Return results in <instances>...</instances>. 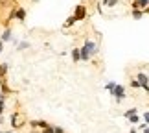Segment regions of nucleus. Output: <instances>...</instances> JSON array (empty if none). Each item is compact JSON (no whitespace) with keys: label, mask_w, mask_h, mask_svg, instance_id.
Instances as JSON below:
<instances>
[{"label":"nucleus","mask_w":149,"mask_h":133,"mask_svg":"<svg viewBox=\"0 0 149 133\" xmlns=\"http://www.w3.org/2000/svg\"><path fill=\"white\" fill-rule=\"evenodd\" d=\"M79 52H81V61L83 63H87L90 61L94 56H98V52H100V44L92 41V39H85L83 41V46L79 48Z\"/></svg>","instance_id":"nucleus-1"},{"label":"nucleus","mask_w":149,"mask_h":133,"mask_svg":"<svg viewBox=\"0 0 149 133\" xmlns=\"http://www.w3.org/2000/svg\"><path fill=\"white\" fill-rule=\"evenodd\" d=\"M131 133H138V128H131Z\"/></svg>","instance_id":"nucleus-30"},{"label":"nucleus","mask_w":149,"mask_h":133,"mask_svg":"<svg viewBox=\"0 0 149 133\" xmlns=\"http://www.w3.org/2000/svg\"><path fill=\"white\" fill-rule=\"evenodd\" d=\"M127 120H129V124L138 126V122H140V115H138V113H133L131 117H127Z\"/></svg>","instance_id":"nucleus-15"},{"label":"nucleus","mask_w":149,"mask_h":133,"mask_svg":"<svg viewBox=\"0 0 149 133\" xmlns=\"http://www.w3.org/2000/svg\"><path fill=\"white\" fill-rule=\"evenodd\" d=\"M144 13H146V15H149V6H147V8L144 9Z\"/></svg>","instance_id":"nucleus-31"},{"label":"nucleus","mask_w":149,"mask_h":133,"mask_svg":"<svg viewBox=\"0 0 149 133\" xmlns=\"http://www.w3.org/2000/svg\"><path fill=\"white\" fill-rule=\"evenodd\" d=\"M144 9H138V8H133L131 9V17H133L134 20H142V17H144Z\"/></svg>","instance_id":"nucleus-10"},{"label":"nucleus","mask_w":149,"mask_h":133,"mask_svg":"<svg viewBox=\"0 0 149 133\" xmlns=\"http://www.w3.org/2000/svg\"><path fill=\"white\" fill-rule=\"evenodd\" d=\"M72 15L76 17V20H77V22H83V20L88 17V9H87V6H85V4H77L76 8H74V13H72Z\"/></svg>","instance_id":"nucleus-3"},{"label":"nucleus","mask_w":149,"mask_h":133,"mask_svg":"<svg viewBox=\"0 0 149 133\" xmlns=\"http://www.w3.org/2000/svg\"><path fill=\"white\" fill-rule=\"evenodd\" d=\"M70 57H72L74 63H79V61H81V52H79V48H72Z\"/></svg>","instance_id":"nucleus-12"},{"label":"nucleus","mask_w":149,"mask_h":133,"mask_svg":"<svg viewBox=\"0 0 149 133\" xmlns=\"http://www.w3.org/2000/svg\"><path fill=\"white\" fill-rule=\"evenodd\" d=\"M4 44H6V43H2V41H0V54L4 52Z\"/></svg>","instance_id":"nucleus-27"},{"label":"nucleus","mask_w":149,"mask_h":133,"mask_svg":"<svg viewBox=\"0 0 149 133\" xmlns=\"http://www.w3.org/2000/svg\"><path fill=\"white\" fill-rule=\"evenodd\" d=\"M54 131H55V133H66L65 128H61V126H54Z\"/></svg>","instance_id":"nucleus-23"},{"label":"nucleus","mask_w":149,"mask_h":133,"mask_svg":"<svg viewBox=\"0 0 149 133\" xmlns=\"http://www.w3.org/2000/svg\"><path fill=\"white\" fill-rule=\"evenodd\" d=\"M31 2H33V4H37V2H39V0H31Z\"/></svg>","instance_id":"nucleus-32"},{"label":"nucleus","mask_w":149,"mask_h":133,"mask_svg":"<svg viewBox=\"0 0 149 133\" xmlns=\"http://www.w3.org/2000/svg\"><path fill=\"white\" fill-rule=\"evenodd\" d=\"M0 91H2L4 94H11V92H13V91H11V87H9V85L6 83V82H4L2 85H0Z\"/></svg>","instance_id":"nucleus-18"},{"label":"nucleus","mask_w":149,"mask_h":133,"mask_svg":"<svg viewBox=\"0 0 149 133\" xmlns=\"http://www.w3.org/2000/svg\"><path fill=\"white\" fill-rule=\"evenodd\" d=\"M28 133H42V131H41V129H37V128H31Z\"/></svg>","instance_id":"nucleus-25"},{"label":"nucleus","mask_w":149,"mask_h":133,"mask_svg":"<svg viewBox=\"0 0 149 133\" xmlns=\"http://www.w3.org/2000/svg\"><path fill=\"white\" fill-rule=\"evenodd\" d=\"M103 6L109 8V9H112L114 6H118V0H103Z\"/></svg>","instance_id":"nucleus-17"},{"label":"nucleus","mask_w":149,"mask_h":133,"mask_svg":"<svg viewBox=\"0 0 149 133\" xmlns=\"http://www.w3.org/2000/svg\"><path fill=\"white\" fill-rule=\"evenodd\" d=\"M114 87H116V82H107L105 83V91H112Z\"/></svg>","instance_id":"nucleus-21"},{"label":"nucleus","mask_w":149,"mask_h":133,"mask_svg":"<svg viewBox=\"0 0 149 133\" xmlns=\"http://www.w3.org/2000/svg\"><path fill=\"white\" fill-rule=\"evenodd\" d=\"M26 17H28V11L24 8H17V11H15V19L17 20H19V22H24Z\"/></svg>","instance_id":"nucleus-6"},{"label":"nucleus","mask_w":149,"mask_h":133,"mask_svg":"<svg viewBox=\"0 0 149 133\" xmlns=\"http://www.w3.org/2000/svg\"><path fill=\"white\" fill-rule=\"evenodd\" d=\"M129 87H131V89H142V85H140L138 80H133V82L129 83Z\"/></svg>","instance_id":"nucleus-19"},{"label":"nucleus","mask_w":149,"mask_h":133,"mask_svg":"<svg viewBox=\"0 0 149 133\" xmlns=\"http://www.w3.org/2000/svg\"><path fill=\"white\" fill-rule=\"evenodd\" d=\"M19 126H20V113L15 111V113H11V128L17 129Z\"/></svg>","instance_id":"nucleus-7"},{"label":"nucleus","mask_w":149,"mask_h":133,"mask_svg":"<svg viewBox=\"0 0 149 133\" xmlns=\"http://www.w3.org/2000/svg\"><path fill=\"white\" fill-rule=\"evenodd\" d=\"M30 126H31V128H37V129H44L50 124L46 122V120H30Z\"/></svg>","instance_id":"nucleus-8"},{"label":"nucleus","mask_w":149,"mask_h":133,"mask_svg":"<svg viewBox=\"0 0 149 133\" xmlns=\"http://www.w3.org/2000/svg\"><path fill=\"white\" fill-rule=\"evenodd\" d=\"M6 103H8V94L0 92V115L6 113Z\"/></svg>","instance_id":"nucleus-11"},{"label":"nucleus","mask_w":149,"mask_h":133,"mask_svg":"<svg viewBox=\"0 0 149 133\" xmlns=\"http://www.w3.org/2000/svg\"><path fill=\"white\" fill-rule=\"evenodd\" d=\"M8 72H9V63H0V74L8 76Z\"/></svg>","instance_id":"nucleus-16"},{"label":"nucleus","mask_w":149,"mask_h":133,"mask_svg":"<svg viewBox=\"0 0 149 133\" xmlns=\"http://www.w3.org/2000/svg\"><path fill=\"white\" fill-rule=\"evenodd\" d=\"M131 6H133V8H138V9H146L149 6V0H133Z\"/></svg>","instance_id":"nucleus-9"},{"label":"nucleus","mask_w":149,"mask_h":133,"mask_svg":"<svg viewBox=\"0 0 149 133\" xmlns=\"http://www.w3.org/2000/svg\"><path fill=\"white\" fill-rule=\"evenodd\" d=\"M92 2H98V0H92Z\"/></svg>","instance_id":"nucleus-33"},{"label":"nucleus","mask_w":149,"mask_h":133,"mask_svg":"<svg viewBox=\"0 0 149 133\" xmlns=\"http://www.w3.org/2000/svg\"><path fill=\"white\" fill-rule=\"evenodd\" d=\"M142 133H149V126H146V128L142 129Z\"/></svg>","instance_id":"nucleus-29"},{"label":"nucleus","mask_w":149,"mask_h":133,"mask_svg":"<svg viewBox=\"0 0 149 133\" xmlns=\"http://www.w3.org/2000/svg\"><path fill=\"white\" fill-rule=\"evenodd\" d=\"M11 39H13V30H11V28H6V30L2 32V35H0V41H2V43H9Z\"/></svg>","instance_id":"nucleus-5"},{"label":"nucleus","mask_w":149,"mask_h":133,"mask_svg":"<svg viewBox=\"0 0 149 133\" xmlns=\"http://www.w3.org/2000/svg\"><path fill=\"white\" fill-rule=\"evenodd\" d=\"M4 82H6V76H2V74H0V85H2Z\"/></svg>","instance_id":"nucleus-28"},{"label":"nucleus","mask_w":149,"mask_h":133,"mask_svg":"<svg viewBox=\"0 0 149 133\" xmlns=\"http://www.w3.org/2000/svg\"><path fill=\"white\" fill-rule=\"evenodd\" d=\"M109 92H111V98H114V102H116V103H122L125 98H127L125 85H122V83H116V87H114L112 91H109Z\"/></svg>","instance_id":"nucleus-2"},{"label":"nucleus","mask_w":149,"mask_h":133,"mask_svg":"<svg viewBox=\"0 0 149 133\" xmlns=\"http://www.w3.org/2000/svg\"><path fill=\"white\" fill-rule=\"evenodd\" d=\"M42 133H55L54 131V126H46V128H44V129H41Z\"/></svg>","instance_id":"nucleus-22"},{"label":"nucleus","mask_w":149,"mask_h":133,"mask_svg":"<svg viewBox=\"0 0 149 133\" xmlns=\"http://www.w3.org/2000/svg\"><path fill=\"white\" fill-rule=\"evenodd\" d=\"M6 122V117H4V115H0V124H4Z\"/></svg>","instance_id":"nucleus-26"},{"label":"nucleus","mask_w":149,"mask_h":133,"mask_svg":"<svg viewBox=\"0 0 149 133\" xmlns=\"http://www.w3.org/2000/svg\"><path fill=\"white\" fill-rule=\"evenodd\" d=\"M136 80H138V82H140V85H142V89H144L146 92H149V76H147V74L140 70L138 74H136Z\"/></svg>","instance_id":"nucleus-4"},{"label":"nucleus","mask_w":149,"mask_h":133,"mask_svg":"<svg viewBox=\"0 0 149 133\" xmlns=\"http://www.w3.org/2000/svg\"><path fill=\"white\" fill-rule=\"evenodd\" d=\"M76 17H74V15H70V17H68V19L65 20V22H63V28H65V30H68V28H72L74 24H76Z\"/></svg>","instance_id":"nucleus-13"},{"label":"nucleus","mask_w":149,"mask_h":133,"mask_svg":"<svg viewBox=\"0 0 149 133\" xmlns=\"http://www.w3.org/2000/svg\"><path fill=\"white\" fill-rule=\"evenodd\" d=\"M133 113H138V109H136V107H131V109H127V111L123 113V117L127 118V117H131V115H133Z\"/></svg>","instance_id":"nucleus-20"},{"label":"nucleus","mask_w":149,"mask_h":133,"mask_svg":"<svg viewBox=\"0 0 149 133\" xmlns=\"http://www.w3.org/2000/svg\"><path fill=\"white\" fill-rule=\"evenodd\" d=\"M15 46H17V50H19V52H22V50H28V48H30L31 43H30V41H19Z\"/></svg>","instance_id":"nucleus-14"},{"label":"nucleus","mask_w":149,"mask_h":133,"mask_svg":"<svg viewBox=\"0 0 149 133\" xmlns=\"http://www.w3.org/2000/svg\"><path fill=\"white\" fill-rule=\"evenodd\" d=\"M142 118H144V122H146V124H149V111L142 113Z\"/></svg>","instance_id":"nucleus-24"}]
</instances>
